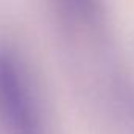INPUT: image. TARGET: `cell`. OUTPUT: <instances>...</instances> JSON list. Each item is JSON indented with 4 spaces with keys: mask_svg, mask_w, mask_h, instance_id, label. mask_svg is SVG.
I'll list each match as a JSON object with an SVG mask.
<instances>
[{
    "mask_svg": "<svg viewBox=\"0 0 134 134\" xmlns=\"http://www.w3.org/2000/svg\"><path fill=\"white\" fill-rule=\"evenodd\" d=\"M131 109H132V114H134V96H132V104H131Z\"/></svg>",
    "mask_w": 134,
    "mask_h": 134,
    "instance_id": "3957f363",
    "label": "cell"
},
{
    "mask_svg": "<svg viewBox=\"0 0 134 134\" xmlns=\"http://www.w3.org/2000/svg\"><path fill=\"white\" fill-rule=\"evenodd\" d=\"M58 25L71 38L98 41L107 27L106 0H49Z\"/></svg>",
    "mask_w": 134,
    "mask_h": 134,
    "instance_id": "7a4b0ae2",
    "label": "cell"
},
{
    "mask_svg": "<svg viewBox=\"0 0 134 134\" xmlns=\"http://www.w3.org/2000/svg\"><path fill=\"white\" fill-rule=\"evenodd\" d=\"M0 134H47L36 77L25 55L0 41Z\"/></svg>",
    "mask_w": 134,
    "mask_h": 134,
    "instance_id": "6da1fadb",
    "label": "cell"
}]
</instances>
